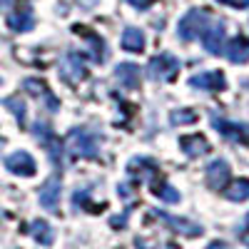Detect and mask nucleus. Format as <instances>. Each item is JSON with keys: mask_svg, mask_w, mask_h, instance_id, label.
Listing matches in <instances>:
<instances>
[{"mask_svg": "<svg viewBox=\"0 0 249 249\" xmlns=\"http://www.w3.org/2000/svg\"><path fill=\"white\" fill-rule=\"evenodd\" d=\"M30 234H33L40 244H53V239H55L53 227H50L48 222H43V219H35V222L30 224Z\"/></svg>", "mask_w": 249, "mask_h": 249, "instance_id": "obj_18", "label": "nucleus"}, {"mask_svg": "<svg viewBox=\"0 0 249 249\" xmlns=\"http://www.w3.org/2000/svg\"><path fill=\"white\" fill-rule=\"evenodd\" d=\"M33 135L40 140V144H43V147L50 152V157H53V162L55 164H60V142H57V137L53 135V130H50V124L48 122H43V120H40V122H35L33 124Z\"/></svg>", "mask_w": 249, "mask_h": 249, "instance_id": "obj_7", "label": "nucleus"}, {"mask_svg": "<svg viewBox=\"0 0 249 249\" xmlns=\"http://www.w3.org/2000/svg\"><path fill=\"white\" fill-rule=\"evenodd\" d=\"M85 72H88L85 57H82L80 53H68L65 60H62V65H60L62 80H68V82H80L82 77H85Z\"/></svg>", "mask_w": 249, "mask_h": 249, "instance_id": "obj_6", "label": "nucleus"}, {"mask_svg": "<svg viewBox=\"0 0 249 249\" xmlns=\"http://www.w3.org/2000/svg\"><path fill=\"white\" fill-rule=\"evenodd\" d=\"M170 120H172V124H187V122H195L197 120V112L195 110H175L170 115Z\"/></svg>", "mask_w": 249, "mask_h": 249, "instance_id": "obj_22", "label": "nucleus"}, {"mask_svg": "<svg viewBox=\"0 0 249 249\" xmlns=\"http://www.w3.org/2000/svg\"><path fill=\"white\" fill-rule=\"evenodd\" d=\"M230 177H232V170H230V164H227L224 160L210 162V167H207V182H210V187L222 190V187L230 182Z\"/></svg>", "mask_w": 249, "mask_h": 249, "instance_id": "obj_11", "label": "nucleus"}, {"mask_svg": "<svg viewBox=\"0 0 249 249\" xmlns=\"http://www.w3.org/2000/svg\"><path fill=\"white\" fill-rule=\"evenodd\" d=\"M57 202H60V179L53 177L48 179V184L40 190V204L45 207V210H57Z\"/></svg>", "mask_w": 249, "mask_h": 249, "instance_id": "obj_16", "label": "nucleus"}, {"mask_svg": "<svg viewBox=\"0 0 249 249\" xmlns=\"http://www.w3.org/2000/svg\"><path fill=\"white\" fill-rule=\"evenodd\" d=\"M68 147L75 157H97L100 155V137L92 127H75L68 132Z\"/></svg>", "mask_w": 249, "mask_h": 249, "instance_id": "obj_1", "label": "nucleus"}, {"mask_svg": "<svg viewBox=\"0 0 249 249\" xmlns=\"http://www.w3.org/2000/svg\"><path fill=\"white\" fill-rule=\"evenodd\" d=\"M152 192L160 197V199H164V202H179V192L175 190V187H170L167 182H155L152 184Z\"/></svg>", "mask_w": 249, "mask_h": 249, "instance_id": "obj_20", "label": "nucleus"}, {"mask_svg": "<svg viewBox=\"0 0 249 249\" xmlns=\"http://www.w3.org/2000/svg\"><path fill=\"white\" fill-rule=\"evenodd\" d=\"M137 249H152V247H147V244H144L142 239H137Z\"/></svg>", "mask_w": 249, "mask_h": 249, "instance_id": "obj_26", "label": "nucleus"}, {"mask_svg": "<svg viewBox=\"0 0 249 249\" xmlns=\"http://www.w3.org/2000/svg\"><path fill=\"white\" fill-rule=\"evenodd\" d=\"M199 37H202L207 53L219 55L222 53V43H224V20H210V25L202 30Z\"/></svg>", "mask_w": 249, "mask_h": 249, "instance_id": "obj_5", "label": "nucleus"}, {"mask_svg": "<svg viewBox=\"0 0 249 249\" xmlns=\"http://www.w3.org/2000/svg\"><path fill=\"white\" fill-rule=\"evenodd\" d=\"M147 72H150V77L157 80V82H162V80H175L177 72H179V60H177L175 55H170V53H162V55H157V57L150 60Z\"/></svg>", "mask_w": 249, "mask_h": 249, "instance_id": "obj_2", "label": "nucleus"}, {"mask_svg": "<svg viewBox=\"0 0 249 249\" xmlns=\"http://www.w3.org/2000/svg\"><path fill=\"white\" fill-rule=\"evenodd\" d=\"M179 147L190 157H202V155L210 152V142H207L204 135H187V137L179 140Z\"/></svg>", "mask_w": 249, "mask_h": 249, "instance_id": "obj_14", "label": "nucleus"}, {"mask_svg": "<svg viewBox=\"0 0 249 249\" xmlns=\"http://www.w3.org/2000/svg\"><path fill=\"white\" fill-rule=\"evenodd\" d=\"M115 77H117V82H120L122 88L135 90V88H140L142 72H140V68L135 65V62H120V65L115 68Z\"/></svg>", "mask_w": 249, "mask_h": 249, "instance_id": "obj_12", "label": "nucleus"}, {"mask_svg": "<svg viewBox=\"0 0 249 249\" xmlns=\"http://www.w3.org/2000/svg\"><path fill=\"white\" fill-rule=\"evenodd\" d=\"M190 85L197 88V90H212V92H219L227 88V80L219 70H212V72H199L195 77H190Z\"/></svg>", "mask_w": 249, "mask_h": 249, "instance_id": "obj_9", "label": "nucleus"}, {"mask_svg": "<svg viewBox=\"0 0 249 249\" xmlns=\"http://www.w3.org/2000/svg\"><path fill=\"white\" fill-rule=\"evenodd\" d=\"M207 249H230V244H227V242H212Z\"/></svg>", "mask_w": 249, "mask_h": 249, "instance_id": "obj_25", "label": "nucleus"}, {"mask_svg": "<svg viewBox=\"0 0 249 249\" xmlns=\"http://www.w3.org/2000/svg\"><path fill=\"white\" fill-rule=\"evenodd\" d=\"M219 3H227V5H234V8H247L249 0H219Z\"/></svg>", "mask_w": 249, "mask_h": 249, "instance_id": "obj_24", "label": "nucleus"}, {"mask_svg": "<svg viewBox=\"0 0 249 249\" xmlns=\"http://www.w3.org/2000/svg\"><path fill=\"white\" fill-rule=\"evenodd\" d=\"M247 224H249V214H247Z\"/></svg>", "mask_w": 249, "mask_h": 249, "instance_id": "obj_27", "label": "nucleus"}, {"mask_svg": "<svg viewBox=\"0 0 249 249\" xmlns=\"http://www.w3.org/2000/svg\"><path fill=\"white\" fill-rule=\"evenodd\" d=\"M210 15H207L204 10H190L184 13V18L179 20V37L182 40H195L202 35V30L210 25Z\"/></svg>", "mask_w": 249, "mask_h": 249, "instance_id": "obj_3", "label": "nucleus"}, {"mask_svg": "<svg viewBox=\"0 0 249 249\" xmlns=\"http://www.w3.org/2000/svg\"><path fill=\"white\" fill-rule=\"evenodd\" d=\"M227 57H230L234 65H244L249 60V40L237 35L234 40H230V45H227Z\"/></svg>", "mask_w": 249, "mask_h": 249, "instance_id": "obj_15", "label": "nucleus"}, {"mask_svg": "<svg viewBox=\"0 0 249 249\" xmlns=\"http://www.w3.org/2000/svg\"><path fill=\"white\" fill-rule=\"evenodd\" d=\"M227 197H230L232 202H244L249 199V179H234L230 184V190H227Z\"/></svg>", "mask_w": 249, "mask_h": 249, "instance_id": "obj_19", "label": "nucleus"}, {"mask_svg": "<svg viewBox=\"0 0 249 249\" xmlns=\"http://www.w3.org/2000/svg\"><path fill=\"white\" fill-rule=\"evenodd\" d=\"M8 25H10V30H15V33H28V30H33V25H35L33 8H30L28 3H20V5L8 15Z\"/></svg>", "mask_w": 249, "mask_h": 249, "instance_id": "obj_8", "label": "nucleus"}, {"mask_svg": "<svg viewBox=\"0 0 249 249\" xmlns=\"http://www.w3.org/2000/svg\"><path fill=\"white\" fill-rule=\"evenodd\" d=\"M5 107H8L10 112H15V117H18L20 122H25V102H23V100L8 97V100H5Z\"/></svg>", "mask_w": 249, "mask_h": 249, "instance_id": "obj_21", "label": "nucleus"}, {"mask_svg": "<svg viewBox=\"0 0 249 249\" xmlns=\"http://www.w3.org/2000/svg\"><path fill=\"white\" fill-rule=\"evenodd\" d=\"M122 48L127 53H142L144 50V33L140 28H124V33H122Z\"/></svg>", "mask_w": 249, "mask_h": 249, "instance_id": "obj_17", "label": "nucleus"}, {"mask_svg": "<svg viewBox=\"0 0 249 249\" xmlns=\"http://www.w3.org/2000/svg\"><path fill=\"white\" fill-rule=\"evenodd\" d=\"M130 5H135L137 10H144V8H150L152 5V0H127Z\"/></svg>", "mask_w": 249, "mask_h": 249, "instance_id": "obj_23", "label": "nucleus"}, {"mask_svg": "<svg viewBox=\"0 0 249 249\" xmlns=\"http://www.w3.org/2000/svg\"><path fill=\"white\" fill-rule=\"evenodd\" d=\"M152 214H155V217H160L164 224H170L172 230H177V232L187 234V237H199V234H202V227H199V224H195V222H187V219H182V217H172V214L162 212V210H155Z\"/></svg>", "mask_w": 249, "mask_h": 249, "instance_id": "obj_10", "label": "nucleus"}, {"mask_svg": "<svg viewBox=\"0 0 249 249\" xmlns=\"http://www.w3.org/2000/svg\"><path fill=\"white\" fill-rule=\"evenodd\" d=\"M5 167L13 172V175H20V177H33L37 172V164H35V157L25 150H18L13 155L5 157Z\"/></svg>", "mask_w": 249, "mask_h": 249, "instance_id": "obj_4", "label": "nucleus"}, {"mask_svg": "<svg viewBox=\"0 0 249 249\" xmlns=\"http://www.w3.org/2000/svg\"><path fill=\"white\" fill-rule=\"evenodd\" d=\"M23 88L33 95V97H45V105L50 107V110H57L60 105H57V97L50 92V88L45 85L43 80H37V77H28L25 82H23Z\"/></svg>", "mask_w": 249, "mask_h": 249, "instance_id": "obj_13", "label": "nucleus"}]
</instances>
